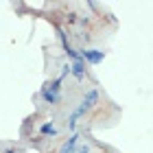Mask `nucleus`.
<instances>
[{
	"instance_id": "1",
	"label": "nucleus",
	"mask_w": 153,
	"mask_h": 153,
	"mask_svg": "<svg viewBox=\"0 0 153 153\" xmlns=\"http://www.w3.org/2000/svg\"><path fill=\"white\" fill-rule=\"evenodd\" d=\"M79 57L85 59L88 64L96 66V64H101V61L105 59V53H103V51H96V48H83V51L79 53Z\"/></svg>"
},
{
	"instance_id": "2",
	"label": "nucleus",
	"mask_w": 153,
	"mask_h": 153,
	"mask_svg": "<svg viewBox=\"0 0 153 153\" xmlns=\"http://www.w3.org/2000/svg\"><path fill=\"white\" fill-rule=\"evenodd\" d=\"M79 138H81L79 134H72V136L59 147V153H74V151H76V144H79Z\"/></svg>"
},
{
	"instance_id": "3",
	"label": "nucleus",
	"mask_w": 153,
	"mask_h": 153,
	"mask_svg": "<svg viewBox=\"0 0 153 153\" xmlns=\"http://www.w3.org/2000/svg\"><path fill=\"white\" fill-rule=\"evenodd\" d=\"M81 103H83V105H85L88 109H90V107H94L96 103H99V90H94V88H92V90H88Z\"/></svg>"
},
{
	"instance_id": "4",
	"label": "nucleus",
	"mask_w": 153,
	"mask_h": 153,
	"mask_svg": "<svg viewBox=\"0 0 153 153\" xmlns=\"http://www.w3.org/2000/svg\"><path fill=\"white\" fill-rule=\"evenodd\" d=\"M70 74H74L79 81L83 79V76H85V64H83V59L72 61V66H70Z\"/></svg>"
},
{
	"instance_id": "5",
	"label": "nucleus",
	"mask_w": 153,
	"mask_h": 153,
	"mask_svg": "<svg viewBox=\"0 0 153 153\" xmlns=\"http://www.w3.org/2000/svg\"><path fill=\"white\" fill-rule=\"evenodd\" d=\"M61 81H64V76L59 74V76H57V79H55L53 83H46L44 88L48 90V92H53V94H59V90H61Z\"/></svg>"
},
{
	"instance_id": "6",
	"label": "nucleus",
	"mask_w": 153,
	"mask_h": 153,
	"mask_svg": "<svg viewBox=\"0 0 153 153\" xmlns=\"http://www.w3.org/2000/svg\"><path fill=\"white\" fill-rule=\"evenodd\" d=\"M39 134H42V136H57V129L53 127V120L42 125V127H39Z\"/></svg>"
},
{
	"instance_id": "7",
	"label": "nucleus",
	"mask_w": 153,
	"mask_h": 153,
	"mask_svg": "<svg viewBox=\"0 0 153 153\" xmlns=\"http://www.w3.org/2000/svg\"><path fill=\"white\" fill-rule=\"evenodd\" d=\"M42 99L53 105V103H57V101H59V94H53V92H48L46 88H42Z\"/></svg>"
},
{
	"instance_id": "8",
	"label": "nucleus",
	"mask_w": 153,
	"mask_h": 153,
	"mask_svg": "<svg viewBox=\"0 0 153 153\" xmlns=\"http://www.w3.org/2000/svg\"><path fill=\"white\" fill-rule=\"evenodd\" d=\"M55 31H57V37H59V42H61V46H64V51L72 48V46H70V42H68V37H66V33H64V29H59V26H57Z\"/></svg>"
},
{
	"instance_id": "9",
	"label": "nucleus",
	"mask_w": 153,
	"mask_h": 153,
	"mask_svg": "<svg viewBox=\"0 0 153 153\" xmlns=\"http://www.w3.org/2000/svg\"><path fill=\"white\" fill-rule=\"evenodd\" d=\"M76 153H90V144H83V147L76 151Z\"/></svg>"
},
{
	"instance_id": "10",
	"label": "nucleus",
	"mask_w": 153,
	"mask_h": 153,
	"mask_svg": "<svg viewBox=\"0 0 153 153\" xmlns=\"http://www.w3.org/2000/svg\"><path fill=\"white\" fill-rule=\"evenodd\" d=\"M4 153H16V149H7Z\"/></svg>"
}]
</instances>
